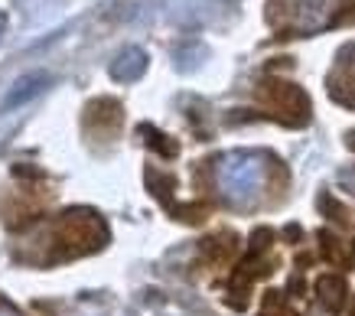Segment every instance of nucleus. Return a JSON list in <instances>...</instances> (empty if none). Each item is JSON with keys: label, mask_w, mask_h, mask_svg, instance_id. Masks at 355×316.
Wrapping results in <instances>:
<instances>
[{"label": "nucleus", "mask_w": 355, "mask_h": 316, "mask_svg": "<svg viewBox=\"0 0 355 316\" xmlns=\"http://www.w3.org/2000/svg\"><path fill=\"white\" fill-rule=\"evenodd\" d=\"M261 183H264V164L251 153H232L218 166V186H222L225 199H232L238 206L254 202L261 193Z\"/></svg>", "instance_id": "f257e3e1"}, {"label": "nucleus", "mask_w": 355, "mask_h": 316, "mask_svg": "<svg viewBox=\"0 0 355 316\" xmlns=\"http://www.w3.org/2000/svg\"><path fill=\"white\" fill-rule=\"evenodd\" d=\"M49 82H53V78L46 76V72H33V76L17 78V82L10 85V91H7V98H3V111L26 105V101L36 98L40 91H46V85H49Z\"/></svg>", "instance_id": "f03ea898"}, {"label": "nucleus", "mask_w": 355, "mask_h": 316, "mask_svg": "<svg viewBox=\"0 0 355 316\" xmlns=\"http://www.w3.org/2000/svg\"><path fill=\"white\" fill-rule=\"evenodd\" d=\"M144 69H147V53L137 49V46H128V49H121L118 59L111 62V78H118V82H134V78L144 76Z\"/></svg>", "instance_id": "7ed1b4c3"}, {"label": "nucleus", "mask_w": 355, "mask_h": 316, "mask_svg": "<svg viewBox=\"0 0 355 316\" xmlns=\"http://www.w3.org/2000/svg\"><path fill=\"white\" fill-rule=\"evenodd\" d=\"M0 316H17V313H10V310H0Z\"/></svg>", "instance_id": "20e7f679"}]
</instances>
